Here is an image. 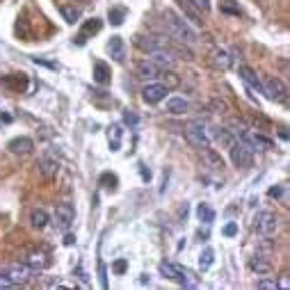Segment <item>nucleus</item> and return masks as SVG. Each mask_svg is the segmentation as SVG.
<instances>
[{
    "instance_id": "1",
    "label": "nucleus",
    "mask_w": 290,
    "mask_h": 290,
    "mask_svg": "<svg viewBox=\"0 0 290 290\" xmlns=\"http://www.w3.org/2000/svg\"><path fill=\"white\" fill-rule=\"evenodd\" d=\"M163 25H165V32L172 41H178V44H197V32L190 28L187 21H183L176 12L172 10H165L163 12Z\"/></svg>"
},
{
    "instance_id": "2",
    "label": "nucleus",
    "mask_w": 290,
    "mask_h": 290,
    "mask_svg": "<svg viewBox=\"0 0 290 290\" xmlns=\"http://www.w3.org/2000/svg\"><path fill=\"white\" fill-rule=\"evenodd\" d=\"M185 142L190 144V147L199 149V151L210 144L208 126L201 121V119H197V121H192V123H187V126H185Z\"/></svg>"
},
{
    "instance_id": "3",
    "label": "nucleus",
    "mask_w": 290,
    "mask_h": 290,
    "mask_svg": "<svg viewBox=\"0 0 290 290\" xmlns=\"http://www.w3.org/2000/svg\"><path fill=\"white\" fill-rule=\"evenodd\" d=\"M254 229L261 233V236L272 238L279 233L281 220H279V215H274L272 210H261V212H256V217H254Z\"/></svg>"
},
{
    "instance_id": "4",
    "label": "nucleus",
    "mask_w": 290,
    "mask_h": 290,
    "mask_svg": "<svg viewBox=\"0 0 290 290\" xmlns=\"http://www.w3.org/2000/svg\"><path fill=\"white\" fill-rule=\"evenodd\" d=\"M263 94H265L270 101L285 103V99H288V87H285V83L281 78H276V76H265V80H263Z\"/></svg>"
},
{
    "instance_id": "5",
    "label": "nucleus",
    "mask_w": 290,
    "mask_h": 290,
    "mask_svg": "<svg viewBox=\"0 0 290 290\" xmlns=\"http://www.w3.org/2000/svg\"><path fill=\"white\" fill-rule=\"evenodd\" d=\"M238 142H242L245 147H249L251 151H265V149H272V139L263 137L258 130H251V128H242V133L238 135Z\"/></svg>"
},
{
    "instance_id": "6",
    "label": "nucleus",
    "mask_w": 290,
    "mask_h": 290,
    "mask_svg": "<svg viewBox=\"0 0 290 290\" xmlns=\"http://www.w3.org/2000/svg\"><path fill=\"white\" fill-rule=\"evenodd\" d=\"M231 163L236 165L238 169H247V167H251L254 165V151H251L249 147H245L242 142H233L231 147Z\"/></svg>"
},
{
    "instance_id": "7",
    "label": "nucleus",
    "mask_w": 290,
    "mask_h": 290,
    "mask_svg": "<svg viewBox=\"0 0 290 290\" xmlns=\"http://www.w3.org/2000/svg\"><path fill=\"white\" fill-rule=\"evenodd\" d=\"M137 46L147 53L156 50H172V39L169 37H156V35H137Z\"/></svg>"
},
{
    "instance_id": "8",
    "label": "nucleus",
    "mask_w": 290,
    "mask_h": 290,
    "mask_svg": "<svg viewBox=\"0 0 290 290\" xmlns=\"http://www.w3.org/2000/svg\"><path fill=\"white\" fill-rule=\"evenodd\" d=\"M74 220H76L74 206H71L69 201L57 203V208H55V224H57V229H62V231H69L71 224H74Z\"/></svg>"
},
{
    "instance_id": "9",
    "label": "nucleus",
    "mask_w": 290,
    "mask_h": 290,
    "mask_svg": "<svg viewBox=\"0 0 290 290\" xmlns=\"http://www.w3.org/2000/svg\"><path fill=\"white\" fill-rule=\"evenodd\" d=\"M3 274H5L14 285H25L30 281V267L21 265V263H10V265L3 270Z\"/></svg>"
},
{
    "instance_id": "10",
    "label": "nucleus",
    "mask_w": 290,
    "mask_h": 290,
    "mask_svg": "<svg viewBox=\"0 0 290 290\" xmlns=\"http://www.w3.org/2000/svg\"><path fill=\"white\" fill-rule=\"evenodd\" d=\"M167 94H169V89L165 87L163 83H151V85H147V87L142 89V99L147 101L149 105H156V103H160Z\"/></svg>"
},
{
    "instance_id": "11",
    "label": "nucleus",
    "mask_w": 290,
    "mask_h": 290,
    "mask_svg": "<svg viewBox=\"0 0 290 290\" xmlns=\"http://www.w3.org/2000/svg\"><path fill=\"white\" fill-rule=\"evenodd\" d=\"M37 167H39V172L44 174L46 178H53L59 169V160H57V156H53V151H44L39 158V163H37Z\"/></svg>"
},
{
    "instance_id": "12",
    "label": "nucleus",
    "mask_w": 290,
    "mask_h": 290,
    "mask_svg": "<svg viewBox=\"0 0 290 290\" xmlns=\"http://www.w3.org/2000/svg\"><path fill=\"white\" fill-rule=\"evenodd\" d=\"M149 59L156 62L163 71L174 69V66H176V55H174L172 50H156V53H149Z\"/></svg>"
},
{
    "instance_id": "13",
    "label": "nucleus",
    "mask_w": 290,
    "mask_h": 290,
    "mask_svg": "<svg viewBox=\"0 0 290 290\" xmlns=\"http://www.w3.org/2000/svg\"><path fill=\"white\" fill-rule=\"evenodd\" d=\"M238 74H240V78L245 80L247 87L254 89V92H261V94H263V83H261V78L256 76V71H254V69H249L247 64H240V69H238Z\"/></svg>"
},
{
    "instance_id": "14",
    "label": "nucleus",
    "mask_w": 290,
    "mask_h": 290,
    "mask_svg": "<svg viewBox=\"0 0 290 290\" xmlns=\"http://www.w3.org/2000/svg\"><path fill=\"white\" fill-rule=\"evenodd\" d=\"M101 28H103V23H101L99 19H89L87 23L83 25V30H80V32H78V37H76L74 41H76V44H78V46H85V44H87V39H89V37H92V35H96V32H99Z\"/></svg>"
},
{
    "instance_id": "15",
    "label": "nucleus",
    "mask_w": 290,
    "mask_h": 290,
    "mask_svg": "<svg viewBox=\"0 0 290 290\" xmlns=\"http://www.w3.org/2000/svg\"><path fill=\"white\" fill-rule=\"evenodd\" d=\"M25 265H28L30 270H35V272L46 270V267L50 265L48 254H46V251H30V256L25 258Z\"/></svg>"
},
{
    "instance_id": "16",
    "label": "nucleus",
    "mask_w": 290,
    "mask_h": 290,
    "mask_svg": "<svg viewBox=\"0 0 290 290\" xmlns=\"http://www.w3.org/2000/svg\"><path fill=\"white\" fill-rule=\"evenodd\" d=\"M135 69H137V74L142 76V78H160V74H163V69H160L156 62H151L149 57L139 59Z\"/></svg>"
},
{
    "instance_id": "17",
    "label": "nucleus",
    "mask_w": 290,
    "mask_h": 290,
    "mask_svg": "<svg viewBox=\"0 0 290 290\" xmlns=\"http://www.w3.org/2000/svg\"><path fill=\"white\" fill-rule=\"evenodd\" d=\"M7 149H10L14 156H28V153H32V149H35V142L30 137H16L7 144Z\"/></svg>"
},
{
    "instance_id": "18",
    "label": "nucleus",
    "mask_w": 290,
    "mask_h": 290,
    "mask_svg": "<svg viewBox=\"0 0 290 290\" xmlns=\"http://www.w3.org/2000/svg\"><path fill=\"white\" fill-rule=\"evenodd\" d=\"M249 267L256 272V274H270V272H272V261L267 258V256H263V254H256L254 258L249 261Z\"/></svg>"
},
{
    "instance_id": "19",
    "label": "nucleus",
    "mask_w": 290,
    "mask_h": 290,
    "mask_svg": "<svg viewBox=\"0 0 290 290\" xmlns=\"http://www.w3.org/2000/svg\"><path fill=\"white\" fill-rule=\"evenodd\" d=\"M108 53L114 62H123V57H126V46H123L121 37H112V39L108 41Z\"/></svg>"
},
{
    "instance_id": "20",
    "label": "nucleus",
    "mask_w": 290,
    "mask_h": 290,
    "mask_svg": "<svg viewBox=\"0 0 290 290\" xmlns=\"http://www.w3.org/2000/svg\"><path fill=\"white\" fill-rule=\"evenodd\" d=\"M201 158L208 163V167L215 169V172H222L224 169V160H222L220 156H217V151H212V149H201Z\"/></svg>"
},
{
    "instance_id": "21",
    "label": "nucleus",
    "mask_w": 290,
    "mask_h": 290,
    "mask_svg": "<svg viewBox=\"0 0 290 290\" xmlns=\"http://www.w3.org/2000/svg\"><path fill=\"white\" fill-rule=\"evenodd\" d=\"M187 110H190V103H187L185 99H181V96L167 99V112L169 114H185Z\"/></svg>"
},
{
    "instance_id": "22",
    "label": "nucleus",
    "mask_w": 290,
    "mask_h": 290,
    "mask_svg": "<svg viewBox=\"0 0 290 290\" xmlns=\"http://www.w3.org/2000/svg\"><path fill=\"white\" fill-rule=\"evenodd\" d=\"M94 83H99V85L110 83V69L105 62H94Z\"/></svg>"
},
{
    "instance_id": "23",
    "label": "nucleus",
    "mask_w": 290,
    "mask_h": 290,
    "mask_svg": "<svg viewBox=\"0 0 290 290\" xmlns=\"http://www.w3.org/2000/svg\"><path fill=\"white\" fill-rule=\"evenodd\" d=\"M178 283L183 285V288H197L199 285V276L194 274V272L185 270V267H181V272H178Z\"/></svg>"
},
{
    "instance_id": "24",
    "label": "nucleus",
    "mask_w": 290,
    "mask_h": 290,
    "mask_svg": "<svg viewBox=\"0 0 290 290\" xmlns=\"http://www.w3.org/2000/svg\"><path fill=\"white\" fill-rule=\"evenodd\" d=\"M212 62H215V66H217V69H222V71L231 69V55H229L227 50H215Z\"/></svg>"
},
{
    "instance_id": "25",
    "label": "nucleus",
    "mask_w": 290,
    "mask_h": 290,
    "mask_svg": "<svg viewBox=\"0 0 290 290\" xmlns=\"http://www.w3.org/2000/svg\"><path fill=\"white\" fill-rule=\"evenodd\" d=\"M30 222H32L35 229H46V224H48V212H46L44 208H37V210H32V215H30Z\"/></svg>"
},
{
    "instance_id": "26",
    "label": "nucleus",
    "mask_w": 290,
    "mask_h": 290,
    "mask_svg": "<svg viewBox=\"0 0 290 290\" xmlns=\"http://www.w3.org/2000/svg\"><path fill=\"white\" fill-rule=\"evenodd\" d=\"M158 270H160V274H163L165 279L176 281L178 279V272H181V265H174V263H160V265H158Z\"/></svg>"
},
{
    "instance_id": "27",
    "label": "nucleus",
    "mask_w": 290,
    "mask_h": 290,
    "mask_svg": "<svg viewBox=\"0 0 290 290\" xmlns=\"http://www.w3.org/2000/svg\"><path fill=\"white\" fill-rule=\"evenodd\" d=\"M121 135H123L121 126L114 123V126L110 128V149H112V151H119V147H121Z\"/></svg>"
},
{
    "instance_id": "28",
    "label": "nucleus",
    "mask_w": 290,
    "mask_h": 290,
    "mask_svg": "<svg viewBox=\"0 0 290 290\" xmlns=\"http://www.w3.org/2000/svg\"><path fill=\"white\" fill-rule=\"evenodd\" d=\"M59 12H62V16H64L66 23H76V21L80 19V10H78V7H74V5H62V7H59Z\"/></svg>"
},
{
    "instance_id": "29",
    "label": "nucleus",
    "mask_w": 290,
    "mask_h": 290,
    "mask_svg": "<svg viewBox=\"0 0 290 290\" xmlns=\"http://www.w3.org/2000/svg\"><path fill=\"white\" fill-rule=\"evenodd\" d=\"M197 217L201 222H206V224H210V222H215V210H212L208 203H199L197 208Z\"/></svg>"
},
{
    "instance_id": "30",
    "label": "nucleus",
    "mask_w": 290,
    "mask_h": 290,
    "mask_svg": "<svg viewBox=\"0 0 290 290\" xmlns=\"http://www.w3.org/2000/svg\"><path fill=\"white\" fill-rule=\"evenodd\" d=\"M108 19L112 25H121L123 21H126V10H123V7H110Z\"/></svg>"
},
{
    "instance_id": "31",
    "label": "nucleus",
    "mask_w": 290,
    "mask_h": 290,
    "mask_svg": "<svg viewBox=\"0 0 290 290\" xmlns=\"http://www.w3.org/2000/svg\"><path fill=\"white\" fill-rule=\"evenodd\" d=\"M212 263H215V251H212L210 247H206V249L201 251V256H199V265H201V270H208Z\"/></svg>"
},
{
    "instance_id": "32",
    "label": "nucleus",
    "mask_w": 290,
    "mask_h": 290,
    "mask_svg": "<svg viewBox=\"0 0 290 290\" xmlns=\"http://www.w3.org/2000/svg\"><path fill=\"white\" fill-rule=\"evenodd\" d=\"M220 12H222V14L240 16V7H238L233 0H222V3H220Z\"/></svg>"
},
{
    "instance_id": "33",
    "label": "nucleus",
    "mask_w": 290,
    "mask_h": 290,
    "mask_svg": "<svg viewBox=\"0 0 290 290\" xmlns=\"http://www.w3.org/2000/svg\"><path fill=\"white\" fill-rule=\"evenodd\" d=\"M160 78H163V85H165V87H178V85H181V80H178V76L176 74H172V71H169V74H167V71H163V74H160Z\"/></svg>"
},
{
    "instance_id": "34",
    "label": "nucleus",
    "mask_w": 290,
    "mask_h": 290,
    "mask_svg": "<svg viewBox=\"0 0 290 290\" xmlns=\"http://www.w3.org/2000/svg\"><path fill=\"white\" fill-rule=\"evenodd\" d=\"M217 142L224 144V147H231V144L236 142V139H233V135L229 133L227 128H220V130H217Z\"/></svg>"
},
{
    "instance_id": "35",
    "label": "nucleus",
    "mask_w": 290,
    "mask_h": 290,
    "mask_svg": "<svg viewBox=\"0 0 290 290\" xmlns=\"http://www.w3.org/2000/svg\"><path fill=\"white\" fill-rule=\"evenodd\" d=\"M194 10L199 12V14H206V12H210V0H187Z\"/></svg>"
},
{
    "instance_id": "36",
    "label": "nucleus",
    "mask_w": 290,
    "mask_h": 290,
    "mask_svg": "<svg viewBox=\"0 0 290 290\" xmlns=\"http://www.w3.org/2000/svg\"><path fill=\"white\" fill-rule=\"evenodd\" d=\"M99 183H101V185H105V183H110V185H108V190H117V176H114V174H103Z\"/></svg>"
},
{
    "instance_id": "37",
    "label": "nucleus",
    "mask_w": 290,
    "mask_h": 290,
    "mask_svg": "<svg viewBox=\"0 0 290 290\" xmlns=\"http://www.w3.org/2000/svg\"><path fill=\"white\" fill-rule=\"evenodd\" d=\"M123 123H128V126H137L139 117L133 112V110H126V112H123Z\"/></svg>"
},
{
    "instance_id": "38",
    "label": "nucleus",
    "mask_w": 290,
    "mask_h": 290,
    "mask_svg": "<svg viewBox=\"0 0 290 290\" xmlns=\"http://www.w3.org/2000/svg\"><path fill=\"white\" fill-rule=\"evenodd\" d=\"M256 288H261V290H276V288H279V283H276V281H270V279H261L258 283H256Z\"/></svg>"
},
{
    "instance_id": "39",
    "label": "nucleus",
    "mask_w": 290,
    "mask_h": 290,
    "mask_svg": "<svg viewBox=\"0 0 290 290\" xmlns=\"http://www.w3.org/2000/svg\"><path fill=\"white\" fill-rule=\"evenodd\" d=\"M126 270H128V261H126V258H119V261L112 265V272H114V274H123Z\"/></svg>"
},
{
    "instance_id": "40",
    "label": "nucleus",
    "mask_w": 290,
    "mask_h": 290,
    "mask_svg": "<svg viewBox=\"0 0 290 290\" xmlns=\"http://www.w3.org/2000/svg\"><path fill=\"white\" fill-rule=\"evenodd\" d=\"M222 233H224V236H227V238H233V236H236V233H238V224H236V222H229L227 227L222 229Z\"/></svg>"
},
{
    "instance_id": "41",
    "label": "nucleus",
    "mask_w": 290,
    "mask_h": 290,
    "mask_svg": "<svg viewBox=\"0 0 290 290\" xmlns=\"http://www.w3.org/2000/svg\"><path fill=\"white\" fill-rule=\"evenodd\" d=\"M272 199H279L281 194H283V185H276V187H270V192H267Z\"/></svg>"
},
{
    "instance_id": "42",
    "label": "nucleus",
    "mask_w": 290,
    "mask_h": 290,
    "mask_svg": "<svg viewBox=\"0 0 290 290\" xmlns=\"http://www.w3.org/2000/svg\"><path fill=\"white\" fill-rule=\"evenodd\" d=\"M0 288H16V285H14V283H12V281H10V279H7V276H5V274H0Z\"/></svg>"
},
{
    "instance_id": "43",
    "label": "nucleus",
    "mask_w": 290,
    "mask_h": 290,
    "mask_svg": "<svg viewBox=\"0 0 290 290\" xmlns=\"http://www.w3.org/2000/svg\"><path fill=\"white\" fill-rule=\"evenodd\" d=\"M0 121H3V123H12V117L7 112H0Z\"/></svg>"
},
{
    "instance_id": "44",
    "label": "nucleus",
    "mask_w": 290,
    "mask_h": 290,
    "mask_svg": "<svg viewBox=\"0 0 290 290\" xmlns=\"http://www.w3.org/2000/svg\"><path fill=\"white\" fill-rule=\"evenodd\" d=\"M76 242V238L71 236V233H66V238H64V245H74Z\"/></svg>"
}]
</instances>
